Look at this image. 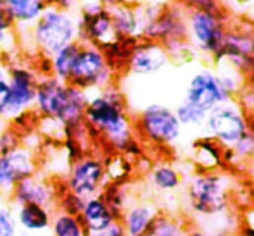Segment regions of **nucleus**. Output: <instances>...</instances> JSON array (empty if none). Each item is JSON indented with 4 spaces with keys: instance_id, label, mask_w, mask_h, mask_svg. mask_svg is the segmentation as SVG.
Returning <instances> with one entry per match:
<instances>
[{
    "instance_id": "obj_1",
    "label": "nucleus",
    "mask_w": 254,
    "mask_h": 236,
    "mask_svg": "<svg viewBox=\"0 0 254 236\" xmlns=\"http://www.w3.org/2000/svg\"><path fill=\"white\" fill-rule=\"evenodd\" d=\"M83 123L90 137L102 142L111 153H121L128 159L142 155L140 142L133 130V117L116 83L88 94Z\"/></svg>"
},
{
    "instance_id": "obj_2",
    "label": "nucleus",
    "mask_w": 254,
    "mask_h": 236,
    "mask_svg": "<svg viewBox=\"0 0 254 236\" xmlns=\"http://www.w3.org/2000/svg\"><path fill=\"white\" fill-rule=\"evenodd\" d=\"M87 100V92L45 74L38 78L33 112L38 119L57 123L66 133L83 124Z\"/></svg>"
},
{
    "instance_id": "obj_3",
    "label": "nucleus",
    "mask_w": 254,
    "mask_h": 236,
    "mask_svg": "<svg viewBox=\"0 0 254 236\" xmlns=\"http://www.w3.org/2000/svg\"><path fill=\"white\" fill-rule=\"evenodd\" d=\"M234 200V178L223 169H199L185 185V202L194 221L228 212Z\"/></svg>"
},
{
    "instance_id": "obj_4",
    "label": "nucleus",
    "mask_w": 254,
    "mask_h": 236,
    "mask_svg": "<svg viewBox=\"0 0 254 236\" xmlns=\"http://www.w3.org/2000/svg\"><path fill=\"white\" fill-rule=\"evenodd\" d=\"M17 33H28L37 55L49 59L61 48L78 42V14L47 5L30 30Z\"/></svg>"
},
{
    "instance_id": "obj_5",
    "label": "nucleus",
    "mask_w": 254,
    "mask_h": 236,
    "mask_svg": "<svg viewBox=\"0 0 254 236\" xmlns=\"http://www.w3.org/2000/svg\"><path fill=\"white\" fill-rule=\"evenodd\" d=\"M133 130L142 142L157 148H166L180 142L184 128L171 107L152 102L137 114L133 119Z\"/></svg>"
},
{
    "instance_id": "obj_6",
    "label": "nucleus",
    "mask_w": 254,
    "mask_h": 236,
    "mask_svg": "<svg viewBox=\"0 0 254 236\" xmlns=\"http://www.w3.org/2000/svg\"><path fill=\"white\" fill-rule=\"evenodd\" d=\"M227 10L220 12H206V10H187L185 24H187V42L194 52L214 57L223 45L225 35L228 31Z\"/></svg>"
},
{
    "instance_id": "obj_7",
    "label": "nucleus",
    "mask_w": 254,
    "mask_h": 236,
    "mask_svg": "<svg viewBox=\"0 0 254 236\" xmlns=\"http://www.w3.org/2000/svg\"><path fill=\"white\" fill-rule=\"evenodd\" d=\"M114 80L116 73L107 62L104 50L95 45L80 44V50L71 71L69 85L92 94L114 85Z\"/></svg>"
},
{
    "instance_id": "obj_8",
    "label": "nucleus",
    "mask_w": 254,
    "mask_h": 236,
    "mask_svg": "<svg viewBox=\"0 0 254 236\" xmlns=\"http://www.w3.org/2000/svg\"><path fill=\"white\" fill-rule=\"evenodd\" d=\"M206 137L214 140L223 148H232L251 128L248 112L235 98L211 109L204 121Z\"/></svg>"
},
{
    "instance_id": "obj_9",
    "label": "nucleus",
    "mask_w": 254,
    "mask_h": 236,
    "mask_svg": "<svg viewBox=\"0 0 254 236\" xmlns=\"http://www.w3.org/2000/svg\"><path fill=\"white\" fill-rule=\"evenodd\" d=\"M64 188L81 200L99 196L107 185L104 157L94 152H87L78 160L69 164V169L64 178Z\"/></svg>"
},
{
    "instance_id": "obj_10",
    "label": "nucleus",
    "mask_w": 254,
    "mask_h": 236,
    "mask_svg": "<svg viewBox=\"0 0 254 236\" xmlns=\"http://www.w3.org/2000/svg\"><path fill=\"white\" fill-rule=\"evenodd\" d=\"M78 42L95 45L99 48L107 47L116 40L113 19L107 9L97 0H87L78 7Z\"/></svg>"
},
{
    "instance_id": "obj_11",
    "label": "nucleus",
    "mask_w": 254,
    "mask_h": 236,
    "mask_svg": "<svg viewBox=\"0 0 254 236\" xmlns=\"http://www.w3.org/2000/svg\"><path fill=\"white\" fill-rule=\"evenodd\" d=\"M7 83L10 90V123L26 112H31L37 95L40 74L31 64L7 62Z\"/></svg>"
},
{
    "instance_id": "obj_12",
    "label": "nucleus",
    "mask_w": 254,
    "mask_h": 236,
    "mask_svg": "<svg viewBox=\"0 0 254 236\" xmlns=\"http://www.w3.org/2000/svg\"><path fill=\"white\" fill-rule=\"evenodd\" d=\"M38 173V160L35 150L21 143L14 150L0 155V195L9 196L19 181Z\"/></svg>"
},
{
    "instance_id": "obj_13",
    "label": "nucleus",
    "mask_w": 254,
    "mask_h": 236,
    "mask_svg": "<svg viewBox=\"0 0 254 236\" xmlns=\"http://www.w3.org/2000/svg\"><path fill=\"white\" fill-rule=\"evenodd\" d=\"M61 187H63V181L51 180V178L37 173L26 180L19 181L9 193L7 200L12 207L23 205V203H37V205H44L56 210Z\"/></svg>"
},
{
    "instance_id": "obj_14",
    "label": "nucleus",
    "mask_w": 254,
    "mask_h": 236,
    "mask_svg": "<svg viewBox=\"0 0 254 236\" xmlns=\"http://www.w3.org/2000/svg\"><path fill=\"white\" fill-rule=\"evenodd\" d=\"M187 10L177 2L163 5L156 17L142 30V40H151L157 44H166L171 40H187V24H185Z\"/></svg>"
},
{
    "instance_id": "obj_15",
    "label": "nucleus",
    "mask_w": 254,
    "mask_h": 236,
    "mask_svg": "<svg viewBox=\"0 0 254 236\" xmlns=\"http://www.w3.org/2000/svg\"><path fill=\"white\" fill-rule=\"evenodd\" d=\"M185 100H189L194 105L201 107L202 110L209 112L220 103H225L232 98L221 87L220 78L216 71L213 69H199L194 76L189 80L185 88Z\"/></svg>"
},
{
    "instance_id": "obj_16",
    "label": "nucleus",
    "mask_w": 254,
    "mask_h": 236,
    "mask_svg": "<svg viewBox=\"0 0 254 236\" xmlns=\"http://www.w3.org/2000/svg\"><path fill=\"white\" fill-rule=\"evenodd\" d=\"M170 64V55L157 42L138 38L127 60V69L133 76H154Z\"/></svg>"
},
{
    "instance_id": "obj_17",
    "label": "nucleus",
    "mask_w": 254,
    "mask_h": 236,
    "mask_svg": "<svg viewBox=\"0 0 254 236\" xmlns=\"http://www.w3.org/2000/svg\"><path fill=\"white\" fill-rule=\"evenodd\" d=\"M214 64H227L241 73L246 74L249 64L253 60L251 55V31L246 33L244 30H237V28H228L227 35H225L223 45H221L220 52L213 57Z\"/></svg>"
},
{
    "instance_id": "obj_18",
    "label": "nucleus",
    "mask_w": 254,
    "mask_h": 236,
    "mask_svg": "<svg viewBox=\"0 0 254 236\" xmlns=\"http://www.w3.org/2000/svg\"><path fill=\"white\" fill-rule=\"evenodd\" d=\"M14 216L23 236H45L51 233L54 210L37 203H23L14 207Z\"/></svg>"
},
{
    "instance_id": "obj_19",
    "label": "nucleus",
    "mask_w": 254,
    "mask_h": 236,
    "mask_svg": "<svg viewBox=\"0 0 254 236\" xmlns=\"http://www.w3.org/2000/svg\"><path fill=\"white\" fill-rule=\"evenodd\" d=\"M161 210L152 200H131L121 212L120 223L127 231V236H144L152 221Z\"/></svg>"
},
{
    "instance_id": "obj_20",
    "label": "nucleus",
    "mask_w": 254,
    "mask_h": 236,
    "mask_svg": "<svg viewBox=\"0 0 254 236\" xmlns=\"http://www.w3.org/2000/svg\"><path fill=\"white\" fill-rule=\"evenodd\" d=\"M80 219L83 223L87 233H97L102 231L104 228H107L109 224H113L114 221H118L120 217L113 212L109 205L106 203V200L99 196H92V198L85 200L83 207H81Z\"/></svg>"
},
{
    "instance_id": "obj_21",
    "label": "nucleus",
    "mask_w": 254,
    "mask_h": 236,
    "mask_svg": "<svg viewBox=\"0 0 254 236\" xmlns=\"http://www.w3.org/2000/svg\"><path fill=\"white\" fill-rule=\"evenodd\" d=\"M147 183L152 191L159 195H171L184 187L182 171L171 162H156L147 173Z\"/></svg>"
},
{
    "instance_id": "obj_22",
    "label": "nucleus",
    "mask_w": 254,
    "mask_h": 236,
    "mask_svg": "<svg viewBox=\"0 0 254 236\" xmlns=\"http://www.w3.org/2000/svg\"><path fill=\"white\" fill-rule=\"evenodd\" d=\"M109 14L118 38H128V40L140 38V21H138L135 3H121L109 9Z\"/></svg>"
},
{
    "instance_id": "obj_23",
    "label": "nucleus",
    "mask_w": 254,
    "mask_h": 236,
    "mask_svg": "<svg viewBox=\"0 0 254 236\" xmlns=\"http://www.w3.org/2000/svg\"><path fill=\"white\" fill-rule=\"evenodd\" d=\"M47 5V0H17L7 5V12L12 19L16 31H26L37 23Z\"/></svg>"
},
{
    "instance_id": "obj_24",
    "label": "nucleus",
    "mask_w": 254,
    "mask_h": 236,
    "mask_svg": "<svg viewBox=\"0 0 254 236\" xmlns=\"http://www.w3.org/2000/svg\"><path fill=\"white\" fill-rule=\"evenodd\" d=\"M194 162L201 171L223 169V146L204 135L194 142Z\"/></svg>"
},
{
    "instance_id": "obj_25",
    "label": "nucleus",
    "mask_w": 254,
    "mask_h": 236,
    "mask_svg": "<svg viewBox=\"0 0 254 236\" xmlns=\"http://www.w3.org/2000/svg\"><path fill=\"white\" fill-rule=\"evenodd\" d=\"M78 50H80V42L69 44L67 47L61 48L52 57H49V66H51V76L57 78L59 81L69 83L71 71H73L74 60H76Z\"/></svg>"
},
{
    "instance_id": "obj_26",
    "label": "nucleus",
    "mask_w": 254,
    "mask_h": 236,
    "mask_svg": "<svg viewBox=\"0 0 254 236\" xmlns=\"http://www.w3.org/2000/svg\"><path fill=\"white\" fill-rule=\"evenodd\" d=\"M187 228V221L178 214L159 212L144 236H185Z\"/></svg>"
},
{
    "instance_id": "obj_27",
    "label": "nucleus",
    "mask_w": 254,
    "mask_h": 236,
    "mask_svg": "<svg viewBox=\"0 0 254 236\" xmlns=\"http://www.w3.org/2000/svg\"><path fill=\"white\" fill-rule=\"evenodd\" d=\"M49 236H88V233L80 216L66 214L63 210H54Z\"/></svg>"
},
{
    "instance_id": "obj_28",
    "label": "nucleus",
    "mask_w": 254,
    "mask_h": 236,
    "mask_svg": "<svg viewBox=\"0 0 254 236\" xmlns=\"http://www.w3.org/2000/svg\"><path fill=\"white\" fill-rule=\"evenodd\" d=\"M104 166H106L107 183H128L133 171L131 160L121 153H109L104 159Z\"/></svg>"
},
{
    "instance_id": "obj_29",
    "label": "nucleus",
    "mask_w": 254,
    "mask_h": 236,
    "mask_svg": "<svg viewBox=\"0 0 254 236\" xmlns=\"http://www.w3.org/2000/svg\"><path fill=\"white\" fill-rule=\"evenodd\" d=\"M101 196L106 200V203L113 209V212L116 214L118 217L127 209L128 203L133 200L130 195L128 183H107L106 188L102 189Z\"/></svg>"
},
{
    "instance_id": "obj_30",
    "label": "nucleus",
    "mask_w": 254,
    "mask_h": 236,
    "mask_svg": "<svg viewBox=\"0 0 254 236\" xmlns=\"http://www.w3.org/2000/svg\"><path fill=\"white\" fill-rule=\"evenodd\" d=\"M216 74L220 78V83L225 88V92L232 98H237L239 94L246 87V74L241 73L239 69H235V67L227 66V64H218Z\"/></svg>"
},
{
    "instance_id": "obj_31",
    "label": "nucleus",
    "mask_w": 254,
    "mask_h": 236,
    "mask_svg": "<svg viewBox=\"0 0 254 236\" xmlns=\"http://www.w3.org/2000/svg\"><path fill=\"white\" fill-rule=\"evenodd\" d=\"M173 110L177 114L178 121H180L182 128H202L207 116L206 110H202L201 107L194 105V103H190L185 98Z\"/></svg>"
},
{
    "instance_id": "obj_32",
    "label": "nucleus",
    "mask_w": 254,
    "mask_h": 236,
    "mask_svg": "<svg viewBox=\"0 0 254 236\" xmlns=\"http://www.w3.org/2000/svg\"><path fill=\"white\" fill-rule=\"evenodd\" d=\"M0 236H23L14 216V207L5 196L0 198Z\"/></svg>"
},
{
    "instance_id": "obj_33",
    "label": "nucleus",
    "mask_w": 254,
    "mask_h": 236,
    "mask_svg": "<svg viewBox=\"0 0 254 236\" xmlns=\"http://www.w3.org/2000/svg\"><path fill=\"white\" fill-rule=\"evenodd\" d=\"M83 202L80 196L73 195L71 191H67L64 188V183L61 187V193H59V198H57V205L56 210H63L66 214H73V216H80L81 212V207H83Z\"/></svg>"
},
{
    "instance_id": "obj_34",
    "label": "nucleus",
    "mask_w": 254,
    "mask_h": 236,
    "mask_svg": "<svg viewBox=\"0 0 254 236\" xmlns=\"http://www.w3.org/2000/svg\"><path fill=\"white\" fill-rule=\"evenodd\" d=\"M19 145L21 135L9 123L0 124V155H5L7 152H10Z\"/></svg>"
},
{
    "instance_id": "obj_35",
    "label": "nucleus",
    "mask_w": 254,
    "mask_h": 236,
    "mask_svg": "<svg viewBox=\"0 0 254 236\" xmlns=\"http://www.w3.org/2000/svg\"><path fill=\"white\" fill-rule=\"evenodd\" d=\"M185 10H206V12H220L225 10L221 0H175Z\"/></svg>"
},
{
    "instance_id": "obj_36",
    "label": "nucleus",
    "mask_w": 254,
    "mask_h": 236,
    "mask_svg": "<svg viewBox=\"0 0 254 236\" xmlns=\"http://www.w3.org/2000/svg\"><path fill=\"white\" fill-rule=\"evenodd\" d=\"M0 123H10V90L7 80H0Z\"/></svg>"
},
{
    "instance_id": "obj_37",
    "label": "nucleus",
    "mask_w": 254,
    "mask_h": 236,
    "mask_svg": "<svg viewBox=\"0 0 254 236\" xmlns=\"http://www.w3.org/2000/svg\"><path fill=\"white\" fill-rule=\"evenodd\" d=\"M235 100L241 103V107L246 112H248V110L254 112V85H246L244 90L239 94V96Z\"/></svg>"
},
{
    "instance_id": "obj_38",
    "label": "nucleus",
    "mask_w": 254,
    "mask_h": 236,
    "mask_svg": "<svg viewBox=\"0 0 254 236\" xmlns=\"http://www.w3.org/2000/svg\"><path fill=\"white\" fill-rule=\"evenodd\" d=\"M88 236H127V231L121 226L120 219L114 221L113 224H109L107 228H104L102 231H97V233H90Z\"/></svg>"
},
{
    "instance_id": "obj_39",
    "label": "nucleus",
    "mask_w": 254,
    "mask_h": 236,
    "mask_svg": "<svg viewBox=\"0 0 254 236\" xmlns=\"http://www.w3.org/2000/svg\"><path fill=\"white\" fill-rule=\"evenodd\" d=\"M49 5H54L61 10H67V12H78L80 7V0H47Z\"/></svg>"
},
{
    "instance_id": "obj_40",
    "label": "nucleus",
    "mask_w": 254,
    "mask_h": 236,
    "mask_svg": "<svg viewBox=\"0 0 254 236\" xmlns=\"http://www.w3.org/2000/svg\"><path fill=\"white\" fill-rule=\"evenodd\" d=\"M99 3L104 7V9H113V7H118L121 5V3H128V0H97Z\"/></svg>"
},
{
    "instance_id": "obj_41",
    "label": "nucleus",
    "mask_w": 254,
    "mask_h": 236,
    "mask_svg": "<svg viewBox=\"0 0 254 236\" xmlns=\"http://www.w3.org/2000/svg\"><path fill=\"white\" fill-rule=\"evenodd\" d=\"M185 236H211V235H207L206 231H202L201 228H197V226H189Z\"/></svg>"
},
{
    "instance_id": "obj_42",
    "label": "nucleus",
    "mask_w": 254,
    "mask_h": 236,
    "mask_svg": "<svg viewBox=\"0 0 254 236\" xmlns=\"http://www.w3.org/2000/svg\"><path fill=\"white\" fill-rule=\"evenodd\" d=\"M246 85H254V59L249 64L248 71H246Z\"/></svg>"
},
{
    "instance_id": "obj_43",
    "label": "nucleus",
    "mask_w": 254,
    "mask_h": 236,
    "mask_svg": "<svg viewBox=\"0 0 254 236\" xmlns=\"http://www.w3.org/2000/svg\"><path fill=\"white\" fill-rule=\"evenodd\" d=\"M7 60L3 55H0V80H5L7 78Z\"/></svg>"
},
{
    "instance_id": "obj_44",
    "label": "nucleus",
    "mask_w": 254,
    "mask_h": 236,
    "mask_svg": "<svg viewBox=\"0 0 254 236\" xmlns=\"http://www.w3.org/2000/svg\"><path fill=\"white\" fill-rule=\"evenodd\" d=\"M239 233H242L244 236H254V226H244Z\"/></svg>"
},
{
    "instance_id": "obj_45",
    "label": "nucleus",
    "mask_w": 254,
    "mask_h": 236,
    "mask_svg": "<svg viewBox=\"0 0 254 236\" xmlns=\"http://www.w3.org/2000/svg\"><path fill=\"white\" fill-rule=\"evenodd\" d=\"M145 2H152V3H161V5H166L171 0H145Z\"/></svg>"
},
{
    "instance_id": "obj_46",
    "label": "nucleus",
    "mask_w": 254,
    "mask_h": 236,
    "mask_svg": "<svg viewBox=\"0 0 254 236\" xmlns=\"http://www.w3.org/2000/svg\"><path fill=\"white\" fill-rule=\"evenodd\" d=\"M251 55L254 59V30L251 31Z\"/></svg>"
},
{
    "instance_id": "obj_47",
    "label": "nucleus",
    "mask_w": 254,
    "mask_h": 236,
    "mask_svg": "<svg viewBox=\"0 0 254 236\" xmlns=\"http://www.w3.org/2000/svg\"><path fill=\"white\" fill-rule=\"evenodd\" d=\"M5 2V5H9V3H14V2H17V0H3Z\"/></svg>"
},
{
    "instance_id": "obj_48",
    "label": "nucleus",
    "mask_w": 254,
    "mask_h": 236,
    "mask_svg": "<svg viewBox=\"0 0 254 236\" xmlns=\"http://www.w3.org/2000/svg\"><path fill=\"white\" fill-rule=\"evenodd\" d=\"M234 236H244V235H242V233H237V235H234Z\"/></svg>"
},
{
    "instance_id": "obj_49",
    "label": "nucleus",
    "mask_w": 254,
    "mask_h": 236,
    "mask_svg": "<svg viewBox=\"0 0 254 236\" xmlns=\"http://www.w3.org/2000/svg\"><path fill=\"white\" fill-rule=\"evenodd\" d=\"M253 166H254V160H253Z\"/></svg>"
},
{
    "instance_id": "obj_50",
    "label": "nucleus",
    "mask_w": 254,
    "mask_h": 236,
    "mask_svg": "<svg viewBox=\"0 0 254 236\" xmlns=\"http://www.w3.org/2000/svg\"><path fill=\"white\" fill-rule=\"evenodd\" d=\"M0 198H2V195H0Z\"/></svg>"
}]
</instances>
